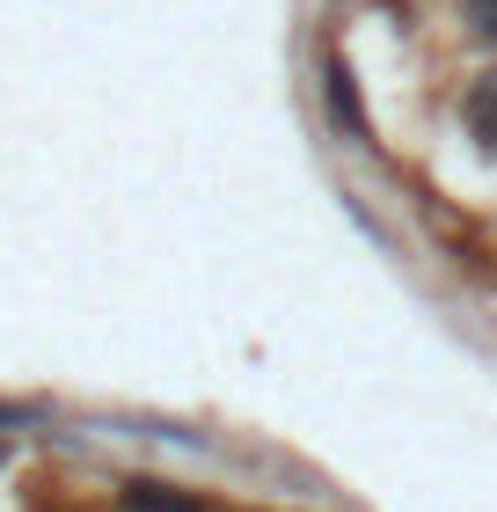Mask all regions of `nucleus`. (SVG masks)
<instances>
[{"label":"nucleus","instance_id":"obj_1","mask_svg":"<svg viewBox=\"0 0 497 512\" xmlns=\"http://www.w3.org/2000/svg\"><path fill=\"white\" fill-rule=\"evenodd\" d=\"M461 118H468V132L483 139V147L497 154V74H483L476 88H468V103H461Z\"/></svg>","mask_w":497,"mask_h":512},{"label":"nucleus","instance_id":"obj_2","mask_svg":"<svg viewBox=\"0 0 497 512\" xmlns=\"http://www.w3.org/2000/svg\"><path fill=\"white\" fill-rule=\"evenodd\" d=\"M329 110H337V125H351V139H366V110H359V88H351L344 59H329Z\"/></svg>","mask_w":497,"mask_h":512},{"label":"nucleus","instance_id":"obj_3","mask_svg":"<svg viewBox=\"0 0 497 512\" xmlns=\"http://www.w3.org/2000/svg\"><path fill=\"white\" fill-rule=\"evenodd\" d=\"M125 512H198V505L176 498V491H161V483H132V491H125Z\"/></svg>","mask_w":497,"mask_h":512},{"label":"nucleus","instance_id":"obj_4","mask_svg":"<svg viewBox=\"0 0 497 512\" xmlns=\"http://www.w3.org/2000/svg\"><path fill=\"white\" fill-rule=\"evenodd\" d=\"M468 22H476V30L497 44V0H468Z\"/></svg>","mask_w":497,"mask_h":512}]
</instances>
